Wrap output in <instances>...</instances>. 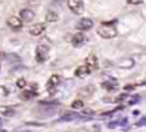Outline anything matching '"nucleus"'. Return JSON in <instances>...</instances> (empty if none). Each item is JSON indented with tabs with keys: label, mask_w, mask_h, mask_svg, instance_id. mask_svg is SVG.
Instances as JSON below:
<instances>
[{
	"label": "nucleus",
	"mask_w": 146,
	"mask_h": 132,
	"mask_svg": "<svg viewBox=\"0 0 146 132\" xmlns=\"http://www.w3.org/2000/svg\"><path fill=\"white\" fill-rule=\"evenodd\" d=\"M101 86H103L104 89H106V90H109V91H111V90H115V89H117V86H118V82H117V80L110 78V80H108V81L103 82V84H101Z\"/></svg>",
	"instance_id": "nucleus-12"
},
{
	"label": "nucleus",
	"mask_w": 146,
	"mask_h": 132,
	"mask_svg": "<svg viewBox=\"0 0 146 132\" xmlns=\"http://www.w3.org/2000/svg\"><path fill=\"white\" fill-rule=\"evenodd\" d=\"M68 7L74 14H82L85 8L82 0H68Z\"/></svg>",
	"instance_id": "nucleus-3"
},
{
	"label": "nucleus",
	"mask_w": 146,
	"mask_h": 132,
	"mask_svg": "<svg viewBox=\"0 0 146 132\" xmlns=\"http://www.w3.org/2000/svg\"><path fill=\"white\" fill-rule=\"evenodd\" d=\"M78 118H81V115L78 113H66L59 119V122H69V121H74V119H78Z\"/></svg>",
	"instance_id": "nucleus-14"
},
{
	"label": "nucleus",
	"mask_w": 146,
	"mask_h": 132,
	"mask_svg": "<svg viewBox=\"0 0 146 132\" xmlns=\"http://www.w3.org/2000/svg\"><path fill=\"white\" fill-rule=\"evenodd\" d=\"M117 30L114 27H109V26H101L98 28V35L103 38H113L117 36Z\"/></svg>",
	"instance_id": "nucleus-1"
},
{
	"label": "nucleus",
	"mask_w": 146,
	"mask_h": 132,
	"mask_svg": "<svg viewBox=\"0 0 146 132\" xmlns=\"http://www.w3.org/2000/svg\"><path fill=\"white\" fill-rule=\"evenodd\" d=\"M45 19H46V22H50V23L56 22V21L59 19V17H58V13H56V12H54V10H49V12L46 13V17H45Z\"/></svg>",
	"instance_id": "nucleus-15"
},
{
	"label": "nucleus",
	"mask_w": 146,
	"mask_h": 132,
	"mask_svg": "<svg viewBox=\"0 0 146 132\" xmlns=\"http://www.w3.org/2000/svg\"><path fill=\"white\" fill-rule=\"evenodd\" d=\"M94 92H95V86H94V85H87V86H85V87L78 90V98L87 99V98L92 96Z\"/></svg>",
	"instance_id": "nucleus-5"
},
{
	"label": "nucleus",
	"mask_w": 146,
	"mask_h": 132,
	"mask_svg": "<svg viewBox=\"0 0 146 132\" xmlns=\"http://www.w3.org/2000/svg\"><path fill=\"white\" fill-rule=\"evenodd\" d=\"M7 25L9 26L10 28H13V30H19V28L22 27L23 22L21 21V18L12 15V17H9V18L7 19Z\"/></svg>",
	"instance_id": "nucleus-7"
},
{
	"label": "nucleus",
	"mask_w": 146,
	"mask_h": 132,
	"mask_svg": "<svg viewBox=\"0 0 146 132\" xmlns=\"http://www.w3.org/2000/svg\"><path fill=\"white\" fill-rule=\"evenodd\" d=\"M85 41H86V36L83 35V33L78 32V33H76V35L73 36L72 42H73V45H74V46H81L83 42H85Z\"/></svg>",
	"instance_id": "nucleus-11"
},
{
	"label": "nucleus",
	"mask_w": 146,
	"mask_h": 132,
	"mask_svg": "<svg viewBox=\"0 0 146 132\" xmlns=\"http://www.w3.org/2000/svg\"><path fill=\"white\" fill-rule=\"evenodd\" d=\"M86 67H87L88 69H90V72L92 71H96V69H99V63H98V58H96L94 54H91V55L87 56V59H86Z\"/></svg>",
	"instance_id": "nucleus-6"
},
{
	"label": "nucleus",
	"mask_w": 146,
	"mask_h": 132,
	"mask_svg": "<svg viewBox=\"0 0 146 132\" xmlns=\"http://www.w3.org/2000/svg\"><path fill=\"white\" fill-rule=\"evenodd\" d=\"M35 95H36V92L30 91V90H26V91H23V92H22L21 98H22L23 100H30V99H32V98L35 96Z\"/></svg>",
	"instance_id": "nucleus-17"
},
{
	"label": "nucleus",
	"mask_w": 146,
	"mask_h": 132,
	"mask_svg": "<svg viewBox=\"0 0 146 132\" xmlns=\"http://www.w3.org/2000/svg\"><path fill=\"white\" fill-rule=\"evenodd\" d=\"M135 64V62L132 59H123L122 62L118 63V67L119 68H132Z\"/></svg>",
	"instance_id": "nucleus-16"
},
{
	"label": "nucleus",
	"mask_w": 146,
	"mask_h": 132,
	"mask_svg": "<svg viewBox=\"0 0 146 132\" xmlns=\"http://www.w3.org/2000/svg\"><path fill=\"white\" fill-rule=\"evenodd\" d=\"M128 4H132V5H139V4H142L144 0H127Z\"/></svg>",
	"instance_id": "nucleus-23"
},
{
	"label": "nucleus",
	"mask_w": 146,
	"mask_h": 132,
	"mask_svg": "<svg viewBox=\"0 0 146 132\" xmlns=\"http://www.w3.org/2000/svg\"><path fill=\"white\" fill-rule=\"evenodd\" d=\"M94 110H91V109H83L82 108V114L83 115H87V117H91V115H94Z\"/></svg>",
	"instance_id": "nucleus-21"
},
{
	"label": "nucleus",
	"mask_w": 146,
	"mask_h": 132,
	"mask_svg": "<svg viewBox=\"0 0 146 132\" xmlns=\"http://www.w3.org/2000/svg\"><path fill=\"white\" fill-rule=\"evenodd\" d=\"M26 85H27V82H26L25 78H19V80L17 81V86L19 87V89H25Z\"/></svg>",
	"instance_id": "nucleus-20"
},
{
	"label": "nucleus",
	"mask_w": 146,
	"mask_h": 132,
	"mask_svg": "<svg viewBox=\"0 0 146 132\" xmlns=\"http://www.w3.org/2000/svg\"><path fill=\"white\" fill-rule=\"evenodd\" d=\"M22 132H31V131H22Z\"/></svg>",
	"instance_id": "nucleus-26"
},
{
	"label": "nucleus",
	"mask_w": 146,
	"mask_h": 132,
	"mask_svg": "<svg viewBox=\"0 0 146 132\" xmlns=\"http://www.w3.org/2000/svg\"><path fill=\"white\" fill-rule=\"evenodd\" d=\"M91 72H90V69L87 68L86 66H81V67H78L77 69H76V72H74V74L77 77H80V78H83V77H86L87 74H90Z\"/></svg>",
	"instance_id": "nucleus-13"
},
{
	"label": "nucleus",
	"mask_w": 146,
	"mask_h": 132,
	"mask_svg": "<svg viewBox=\"0 0 146 132\" xmlns=\"http://www.w3.org/2000/svg\"><path fill=\"white\" fill-rule=\"evenodd\" d=\"M133 85H127V86H124V91H131V90H133Z\"/></svg>",
	"instance_id": "nucleus-25"
},
{
	"label": "nucleus",
	"mask_w": 146,
	"mask_h": 132,
	"mask_svg": "<svg viewBox=\"0 0 146 132\" xmlns=\"http://www.w3.org/2000/svg\"><path fill=\"white\" fill-rule=\"evenodd\" d=\"M0 113H1L3 115H13L14 114V109L8 108V107H1L0 108Z\"/></svg>",
	"instance_id": "nucleus-18"
},
{
	"label": "nucleus",
	"mask_w": 146,
	"mask_h": 132,
	"mask_svg": "<svg viewBox=\"0 0 146 132\" xmlns=\"http://www.w3.org/2000/svg\"><path fill=\"white\" fill-rule=\"evenodd\" d=\"M59 84H60V77H59L58 74H53V76L49 78L46 87H48L49 90H50V89H55V87L58 86Z\"/></svg>",
	"instance_id": "nucleus-10"
},
{
	"label": "nucleus",
	"mask_w": 146,
	"mask_h": 132,
	"mask_svg": "<svg viewBox=\"0 0 146 132\" xmlns=\"http://www.w3.org/2000/svg\"><path fill=\"white\" fill-rule=\"evenodd\" d=\"M76 27H77V30H80V31H87V30H91V28L94 27V22H92V19H90V18H82V19L78 21Z\"/></svg>",
	"instance_id": "nucleus-4"
},
{
	"label": "nucleus",
	"mask_w": 146,
	"mask_h": 132,
	"mask_svg": "<svg viewBox=\"0 0 146 132\" xmlns=\"http://www.w3.org/2000/svg\"><path fill=\"white\" fill-rule=\"evenodd\" d=\"M72 108H73V109H82V108H83V101L81 99L74 100V101L72 103Z\"/></svg>",
	"instance_id": "nucleus-19"
},
{
	"label": "nucleus",
	"mask_w": 146,
	"mask_h": 132,
	"mask_svg": "<svg viewBox=\"0 0 146 132\" xmlns=\"http://www.w3.org/2000/svg\"><path fill=\"white\" fill-rule=\"evenodd\" d=\"M145 123H146V118L145 117H141L139 122H136V127H142Z\"/></svg>",
	"instance_id": "nucleus-22"
},
{
	"label": "nucleus",
	"mask_w": 146,
	"mask_h": 132,
	"mask_svg": "<svg viewBox=\"0 0 146 132\" xmlns=\"http://www.w3.org/2000/svg\"><path fill=\"white\" fill-rule=\"evenodd\" d=\"M117 126H119V122H118V121H115V122H111V123H109V125H108V127H109V128H114V127H117Z\"/></svg>",
	"instance_id": "nucleus-24"
},
{
	"label": "nucleus",
	"mask_w": 146,
	"mask_h": 132,
	"mask_svg": "<svg viewBox=\"0 0 146 132\" xmlns=\"http://www.w3.org/2000/svg\"><path fill=\"white\" fill-rule=\"evenodd\" d=\"M49 56V48L45 45H38L36 48V60L38 63H42L48 59Z\"/></svg>",
	"instance_id": "nucleus-2"
},
{
	"label": "nucleus",
	"mask_w": 146,
	"mask_h": 132,
	"mask_svg": "<svg viewBox=\"0 0 146 132\" xmlns=\"http://www.w3.org/2000/svg\"><path fill=\"white\" fill-rule=\"evenodd\" d=\"M19 15H21V21H23V22H31L35 18V13L31 9H22Z\"/></svg>",
	"instance_id": "nucleus-8"
},
{
	"label": "nucleus",
	"mask_w": 146,
	"mask_h": 132,
	"mask_svg": "<svg viewBox=\"0 0 146 132\" xmlns=\"http://www.w3.org/2000/svg\"><path fill=\"white\" fill-rule=\"evenodd\" d=\"M45 28H46V26L44 25V23H36V25H33L32 27H31L30 33L32 36H38L45 31Z\"/></svg>",
	"instance_id": "nucleus-9"
}]
</instances>
